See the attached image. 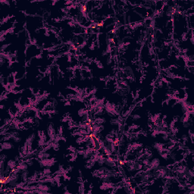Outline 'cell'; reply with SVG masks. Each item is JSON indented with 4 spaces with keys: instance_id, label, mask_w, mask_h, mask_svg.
Returning a JSON list of instances; mask_svg holds the SVG:
<instances>
[{
    "instance_id": "6da1fadb",
    "label": "cell",
    "mask_w": 194,
    "mask_h": 194,
    "mask_svg": "<svg viewBox=\"0 0 194 194\" xmlns=\"http://www.w3.org/2000/svg\"><path fill=\"white\" fill-rule=\"evenodd\" d=\"M104 111L105 113L110 119L113 118H121L122 116L121 111L122 109L117 106L115 103H111L109 101H105L104 105Z\"/></svg>"
},
{
    "instance_id": "7a4b0ae2",
    "label": "cell",
    "mask_w": 194,
    "mask_h": 194,
    "mask_svg": "<svg viewBox=\"0 0 194 194\" xmlns=\"http://www.w3.org/2000/svg\"><path fill=\"white\" fill-rule=\"evenodd\" d=\"M57 162V160L56 158H47L44 159L39 161V165H40V168H44V167H53Z\"/></svg>"
},
{
    "instance_id": "3957f363",
    "label": "cell",
    "mask_w": 194,
    "mask_h": 194,
    "mask_svg": "<svg viewBox=\"0 0 194 194\" xmlns=\"http://www.w3.org/2000/svg\"><path fill=\"white\" fill-rule=\"evenodd\" d=\"M47 135H48L50 143L53 142L56 137L58 135L57 131L56 130V127H55V125L52 123H49L48 125V128H47Z\"/></svg>"
},
{
    "instance_id": "277c9868",
    "label": "cell",
    "mask_w": 194,
    "mask_h": 194,
    "mask_svg": "<svg viewBox=\"0 0 194 194\" xmlns=\"http://www.w3.org/2000/svg\"><path fill=\"white\" fill-rule=\"evenodd\" d=\"M162 166V162L159 158L158 157H153V158L150 160V163H149V167L152 170L156 171L157 169L159 168Z\"/></svg>"
},
{
    "instance_id": "5b68a950",
    "label": "cell",
    "mask_w": 194,
    "mask_h": 194,
    "mask_svg": "<svg viewBox=\"0 0 194 194\" xmlns=\"http://www.w3.org/2000/svg\"><path fill=\"white\" fill-rule=\"evenodd\" d=\"M29 167V164H28L27 161H25V160H21L18 162V165H17V166L15 169H16L19 174H22V172L28 170Z\"/></svg>"
},
{
    "instance_id": "8992f818",
    "label": "cell",
    "mask_w": 194,
    "mask_h": 194,
    "mask_svg": "<svg viewBox=\"0 0 194 194\" xmlns=\"http://www.w3.org/2000/svg\"><path fill=\"white\" fill-rule=\"evenodd\" d=\"M105 165L110 167V168H116V167L119 166V162H116L111 155H108L106 160H105Z\"/></svg>"
},
{
    "instance_id": "52a82bcc",
    "label": "cell",
    "mask_w": 194,
    "mask_h": 194,
    "mask_svg": "<svg viewBox=\"0 0 194 194\" xmlns=\"http://www.w3.org/2000/svg\"><path fill=\"white\" fill-rule=\"evenodd\" d=\"M153 146V149L157 152V153L167 149L166 145H165V143L159 142V141H156V142L153 143V146Z\"/></svg>"
},
{
    "instance_id": "ba28073f",
    "label": "cell",
    "mask_w": 194,
    "mask_h": 194,
    "mask_svg": "<svg viewBox=\"0 0 194 194\" xmlns=\"http://www.w3.org/2000/svg\"><path fill=\"white\" fill-rule=\"evenodd\" d=\"M37 188L40 189V190H42L43 192V193L45 194L51 193V190H52V187L50 185L48 184V183L42 182V181L37 183Z\"/></svg>"
},
{
    "instance_id": "9c48e42d",
    "label": "cell",
    "mask_w": 194,
    "mask_h": 194,
    "mask_svg": "<svg viewBox=\"0 0 194 194\" xmlns=\"http://www.w3.org/2000/svg\"><path fill=\"white\" fill-rule=\"evenodd\" d=\"M0 146H1V149H0V151L1 152L9 151L14 148L13 143L9 140L2 141L1 143H0Z\"/></svg>"
},
{
    "instance_id": "30bf717a",
    "label": "cell",
    "mask_w": 194,
    "mask_h": 194,
    "mask_svg": "<svg viewBox=\"0 0 194 194\" xmlns=\"http://www.w3.org/2000/svg\"><path fill=\"white\" fill-rule=\"evenodd\" d=\"M50 156H51V153H49V151L44 150L43 149H41V150H40V151H36V158L38 160V161L44 159V158H50Z\"/></svg>"
},
{
    "instance_id": "8fae6325",
    "label": "cell",
    "mask_w": 194,
    "mask_h": 194,
    "mask_svg": "<svg viewBox=\"0 0 194 194\" xmlns=\"http://www.w3.org/2000/svg\"><path fill=\"white\" fill-rule=\"evenodd\" d=\"M107 156H108V155H106V154L99 155L98 158H97L96 166L101 167V166H103V165H105V160H106Z\"/></svg>"
},
{
    "instance_id": "7c38bea8",
    "label": "cell",
    "mask_w": 194,
    "mask_h": 194,
    "mask_svg": "<svg viewBox=\"0 0 194 194\" xmlns=\"http://www.w3.org/2000/svg\"><path fill=\"white\" fill-rule=\"evenodd\" d=\"M17 165H18V162L16 161L15 158H10V159H8V161L6 162L7 167H9L12 171L16 168Z\"/></svg>"
},
{
    "instance_id": "4fadbf2b",
    "label": "cell",
    "mask_w": 194,
    "mask_h": 194,
    "mask_svg": "<svg viewBox=\"0 0 194 194\" xmlns=\"http://www.w3.org/2000/svg\"><path fill=\"white\" fill-rule=\"evenodd\" d=\"M93 121V122L96 123L97 124L100 125V126H104V124H106L107 119L105 116H101V117L95 118V119H93V121Z\"/></svg>"
},
{
    "instance_id": "5bb4252c",
    "label": "cell",
    "mask_w": 194,
    "mask_h": 194,
    "mask_svg": "<svg viewBox=\"0 0 194 194\" xmlns=\"http://www.w3.org/2000/svg\"><path fill=\"white\" fill-rule=\"evenodd\" d=\"M41 174H43L44 177H49V176L52 175L53 173H52V170H51V167H44L42 170Z\"/></svg>"
},
{
    "instance_id": "9a60e30c",
    "label": "cell",
    "mask_w": 194,
    "mask_h": 194,
    "mask_svg": "<svg viewBox=\"0 0 194 194\" xmlns=\"http://www.w3.org/2000/svg\"><path fill=\"white\" fill-rule=\"evenodd\" d=\"M88 112H89V110H88L87 109L80 108L78 109V110H77V116L81 119V118H82L84 115H85V114L87 113Z\"/></svg>"
},
{
    "instance_id": "2e32d148",
    "label": "cell",
    "mask_w": 194,
    "mask_h": 194,
    "mask_svg": "<svg viewBox=\"0 0 194 194\" xmlns=\"http://www.w3.org/2000/svg\"><path fill=\"white\" fill-rule=\"evenodd\" d=\"M140 162H141V163L143 164V166L149 167V163H150V159H148V158H143V159H141Z\"/></svg>"
},
{
    "instance_id": "e0dca14e",
    "label": "cell",
    "mask_w": 194,
    "mask_h": 194,
    "mask_svg": "<svg viewBox=\"0 0 194 194\" xmlns=\"http://www.w3.org/2000/svg\"><path fill=\"white\" fill-rule=\"evenodd\" d=\"M96 68H98V69H103V68H104L103 64L99 61H96Z\"/></svg>"
},
{
    "instance_id": "ac0fdd59",
    "label": "cell",
    "mask_w": 194,
    "mask_h": 194,
    "mask_svg": "<svg viewBox=\"0 0 194 194\" xmlns=\"http://www.w3.org/2000/svg\"><path fill=\"white\" fill-rule=\"evenodd\" d=\"M6 159H7V155L6 153H3V152H2L1 155H0V160H5V161H6Z\"/></svg>"
}]
</instances>
